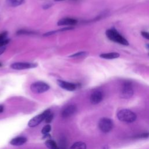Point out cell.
I'll list each match as a JSON object with an SVG mask.
<instances>
[{
  "label": "cell",
  "mask_w": 149,
  "mask_h": 149,
  "mask_svg": "<svg viewBox=\"0 0 149 149\" xmlns=\"http://www.w3.org/2000/svg\"><path fill=\"white\" fill-rule=\"evenodd\" d=\"M107 37L111 41L123 45H128L129 42L119 32L115 29H108L106 31Z\"/></svg>",
  "instance_id": "obj_1"
},
{
  "label": "cell",
  "mask_w": 149,
  "mask_h": 149,
  "mask_svg": "<svg viewBox=\"0 0 149 149\" xmlns=\"http://www.w3.org/2000/svg\"><path fill=\"white\" fill-rule=\"evenodd\" d=\"M117 117L119 120L126 123L133 122L137 118L134 112L127 109L120 110L117 113Z\"/></svg>",
  "instance_id": "obj_2"
},
{
  "label": "cell",
  "mask_w": 149,
  "mask_h": 149,
  "mask_svg": "<svg viewBox=\"0 0 149 149\" xmlns=\"http://www.w3.org/2000/svg\"><path fill=\"white\" fill-rule=\"evenodd\" d=\"M30 89L34 93L40 94L48 91L49 89V86L43 81H36L31 84Z\"/></svg>",
  "instance_id": "obj_3"
},
{
  "label": "cell",
  "mask_w": 149,
  "mask_h": 149,
  "mask_svg": "<svg viewBox=\"0 0 149 149\" xmlns=\"http://www.w3.org/2000/svg\"><path fill=\"white\" fill-rule=\"evenodd\" d=\"M113 126L112 120L108 118H101L98 122V127L100 130L104 133L110 132Z\"/></svg>",
  "instance_id": "obj_4"
},
{
  "label": "cell",
  "mask_w": 149,
  "mask_h": 149,
  "mask_svg": "<svg viewBox=\"0 0 149 149\" xmlns=\"http://www.w3.org/2000/svg\"><path fill=\"white\" fill-rule=\"evenodd\" d=\"M133 95V89L132 84L130 82H125L120 91V96L124 99H128Z\"/></svg>",
  "instance_id": "obj_5"
},
{
  "label": "cell",
  "mask_w": 149,
  "mask_h": 149,
  "mask_svg": "<svg viewBox=\"0 0 149 149\" xmlns=\"http://www.w3.org/2000/svg\"><path fill=\"white\" fill-rule=\"evenodd\" d=\"M51 113L49 109H47L44 111L41 114H39L34 118H33L31 119H30L28 123V125L29 127H33L38 125H39L43 120H45L46 117Z\"/></svg>",
  "instance_id": "obj_6"
},
{
  "label": "cell",
  "mask_w": 149,
  "mask_h": 149,
  "mask_svg": "<svg viewBox=\"0 0 149 149\" xmlns=\"http://www.w3.org/2000/svg\"><path fill=\"white\" fill-rule=\"evenodd\" d=\"M37 64L36 63L30 62H15L10 65V67L15 70H24L37 67Z\"/></svg>",
  "instance_id": "obj_7"
},
{
  "label": "cell",
  "mask_w": 149,
  "mask_h": 149,
  "mask_svg": "<svg viewBox=\"0 0 149 149\" xmlns=\"http://www.w3.org/2000/svg\"><path fill=\"white\" fill-rule=\"evenodd\" d=\"M77 111V108L74 105H69L63 109L61 115L63 118H68L73 115Z\"/></svg>",
  "instance_id": "obj_8"
},
{
  "label": "cell",
  "mask_w": 149,
  "mask_h": 149,
  "mask_svg": "<svg viewBox=\"0 0 149 149\" xmlns=\"http://www.w3.org/2000/svg\"><path fill=\"white\" fill-rule=\"evenodd\" d=\"M58 84L62 88L68 91H74L76 88V85L74 83H70L66 81L61 80H57Z\"/></svg>",
  "instance_id": "obj_9"
},
{
  "label": "cell",
  "mask_w": 149,
  "mask_h": 149,
  "mask_svg": "<svg viewBox=\"0 0 149 149\" xmlns=\"http://www.w3.org/2000/svg\"><path fill=\"white\" fill-rule=\"evenodd\" d=\"M102 98L103 95L100 91H95L90 96V102L93 104H97L102 101Z\"/></svg>",
  "instance_id": "obj_10"
},
{
  "label": "cell",
  "mask_w": 149,
  "mask_h": 149,
  "mask_svg": "<svg viewBox=\"0 0 149 149\" xmlns=\"http://www.w3.org/2000/svg\"><path fill=\"white\" fill-rule=\"evenodd\" d=\"M77 23V20L73 18H63L57 22L58 26H73Z\"/></svg>",
  "instance_id": "obj_11"
},
{
  "label": "cell",
  "mask_w": 149,
  "mask_h": 149,
  "mask_svg": "<svg viewBox=\"0 0 149 149\" xmlns=\"http://www.w3.org/2000/svg\"><path fill=\"white\" fill-rule=\"evenodd\" d=\"M27 141V139L24 137H17L11 140L10 141V144L12 146H19L23 145Z\"/></svg>",
  "instance_id": "obj_12"
},
{
  "label": "cell",
  "mask_w": 149,
  "mask_h": 149,
  "mask_svg": "<svg viewBox=\"0 0 149 149\" xmlns=\"http://www.w3.org/2000/svg\"><path fill=\"white\" fill-rule=\"evenodd\" d=\"M100 56L102 58L106 59H112L118 58L119 56V54L117 52H109V53H104L101 54Z\"/></svg>",
  "instance_id": "obj_13"
},
{
  "label": "cell",
  "mask_w": 149,
  "mask_h": 149,
  "mask_svg": "<svg viewBox=\"0 0 149 149\" xmlns=\"http://www.w3.org/2000/svg\"><path fill=\"white\" fill-rule=\"evenodd\" d=\"M86 144L82 141H78L74 143L70 149H86Z\"/></svg>",
  "instance_id": "obj_14"
},
{
  "label": "cell",
  "mask_w": 149,
  "mask_h": 149,
  "mask_svg": "<svg viewBox=\"0 0 149 149\" xmlns=\"http://www.w3.org/2000/svg\"><path fill=\"white\" fill-rule=\"evenodd\" d=\"M45 146L49 148V149H59L56 143L52 140L49 139L47 140L45 142Z\"/></svg>",
  "instance_id": "obj_15"
},
{
  "label": "cell",
  "mask_w": 149,
  "mask_h": 149,
  "mask_svg": "<svg viewBox=\"0 0 149 149\" xmlns=\"http://www.w3.org/2000/svg\"><path fill=\"white\" fill-rule=\"evenodd\" d=\"M23 2L24 0H7L8 4L13 7H16L21 5Z\"/></svg>",
  "instance_id": "obj_16"
},
{
  "label": "cell",
  "mask_w": 149,
  "mask_h": 149,
  "mask_svg": "<svg viewBox=\"0 0 149 149\" xmlns=\"http://www.w3.org/2000/svg\"><path fill=\"white\" fill-rule=\"evenodd\" d=\"M51 126L49 125H45L42 129V130H41V133L44 135V134H48L50 131H51Z\"/></svg>",
  "instance_id": "obj_17"
},
{
  "label": "cell",
  "mask_w": 149,
  "mask_h": 149,
  "mask_svg": "<svg viewBox=\"0 0 149 149\" xmlns=\"http://www.w3.org/2000/svg\"><path fill=\"white\" fill-rule=\"evenodd\" d=\"M86 54V52H84V51H82V52H77V53H75L73 55H71L69 56V57H71V58H74V57H79V56H83V55H84Z\"/></svg>",
  "instance_id": "obj_18"
},
{
  "label": "cell",
  "mask_w": 149,
  "mask_h": 149,
  "mask_svg": "<svg viewBox=\"0 0 149 149\" xmlns=\"http://www.w3.org/2000/svg\"><path fill=\"white\" fill-rule=\"evenodd\" d=\"M7 34H8L7 31H3L0 34V42L3 41L4 40L6 39Z\"/></svg>",
  "instance_id": "obj_19"
},
{
  "label": "cell",
  "mask_w": 149,
  "mask_h": 149,
  "mask_svg": "<svg viewBox=\"0 0 149 149\" xmlns=\"http://www.w3.org/2000/svg\"><path fill=\"white\" fill-rule=\"evenodd\" d=\"M33 33H34L33 31H29L27 30H20L17 32V34H33Z\"/></svg>",
  "instance_id": "obj_20"
},
{
  "label": "cell",
  "mask_w": 149,
  "mask_h": 149,
  "mask_svg": "<svg viewBox=\"0 0 149 149\" xmlns=\"http://www.w3.org/2000/svg\"><path fill=\"white\" fill-rule=\"evenodd\" d=\"M149 136V133H143L141 134H139L137 136H136V138H138V139H144V138H147Z\"/></svg>",
  "instance_id": "obj_21"
},
{
  "label": "cell",
  "mask_w": 149,
  "mask_h": 149,
  "mask_svg": "<svg viewBox=\"0 0 149 149\" xmlns=\"http://www.w3.org/2000/svg\"><path fill=\"white\" fill-rule=\"evenodd\" d=\"M53 119V115L51 113L49 115H48L46 118L45 119V121L46 123H50Z\"/></svg>",
  "instance_id": "obj_22"
},
{
  "label": "cell",
  "mask_w": 149,
  "mask_h": 149,
  "mask_svg": "<svg viewBox=\"0 0 149 149\" xmlns=\"http://www.w3.org/2000/svg\"><path fill=\"white\" fill-rule=\"evenodd\" d=\"M9 41H10L9 39L6 38V39L4 40L3 41H2V42H0V47H4L5 45L8 44L9 43Z\"/></svg>",
  "instance_id": "obj_23"
},
{
  "label": "cell",
  "mask_w": 149,
  "mask_h": 149,
  "mask_svg": "<svg viewBox=\"0 0 149 149\" xmlns=\"http://www.w3.org/2000/svg\"><path fill=\"white\" fill-rule=\"evenodd\" d=\"M141 34L144 38H145L147 40H149V33L148 32L143 31L141 32Z\"/></svg>",
  "instance_id": "obj_24"
},
{
  "label": "cell",
  "mask_w": 149,
  "mask_h": 149,
  "mask_svg": "<svg viewBox=\"0 0 149 149\" xmlns=\"http://www.w3.org/2000/svg\"><path fill=\"white\" fill-rule=\"evenodd\" d=\"M5 49H6V48L5 47H0V55L4 52V51H5Z\"/></svg>",
  "instance_id": "obj_25"
},
{
  "label": "cell",
  "mask_w": 149,
  "mask_h": 149,
  "mask_svg": "<svg viewBox=\"0 0 149 149\" xmlns=\"http://www.w3.org/2000/svg\"><path fill=\"white\" fill-rule=\"evenodd\" d=\"M3 109H4L3 106L0 105V113H2L3 111Z\"/></svg>",
  "instance_id": "obj_26"
},
{
  "label": "cell",
  "mask_w": 149,
  "mask_h": 149,
  "mask_svg": "<svg viewBox=\"0 0 149 149\" xmlns=\"http://www.w3.org/2000/svg\"><path fill=\"white\" fill-rule=\"evenodd\" d=\"M146 47H147V48H148V49H149V44H147V45H146Z\"/></svg>",
  "instance_id": "obj_27"
},
{
  "label": "cell",
  "mask_w": 149,
  "mask_h": 149,
  "mask_svg": "<svg viewBox=\"0 0 149 149\" xmlns=\"http://www.w3.org/2000/svg\"><path fill=\"white\" fill-rule=\"evenodd\" d=\"M54 1H65V0H54Z\"/></svg>",
  "instance_id": "obj_28"
},
{
  "label": "cell",
  "mask_w": 149,
  "mask_h": 149,
  "mask_svg": "<svg viewBox=\"0 0 149 149\" xmlns=\"http://www.w3.org/2000/svg\"><path fill=\"white\" fill-rule=\"evenodd\" d=\"M1 65H1V63H0V66H1Z\"/></svg>",
  "instance_id": "obj_29"
}]
</instances>
